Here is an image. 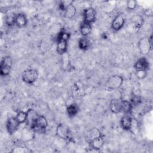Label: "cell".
Segmentation results:
<instances>
[{
	"label": "cell",
	"mask_w": 153,
	"mask_h": 153,
	"mask_svg": "<svg viewBox=\"0 0 153 153\" xmlns=\"http://www.w3.org/2000/svg\"><path fill=\"white\" fill-rule=\"evenodd\" d=\"M133 118L128 114H126L120 120V125L124 130L128 131L130 130Z\"/></svg>",
	"instance_id": "obj_14"
},
{
	"label": "cell",
	"mask_w": 153,
	"mask_h": 153,
	"mask_svg": "<svg viewBox=\"0 0 153 153\" xmlns=\"http://www.w3.org/2000/svg\"><path fill=\"white\" fill-rule=\"evenodd\" d=\"M125 18L121 14H119L115 17L111 23V28L114 31L120 30L124 25Z\"/></svg>",
	"instance_id": "obj_11"
},
{
	"label": "cell",
	"mask_w": 153,
	"mask_h": 153,
	"mask_svg": "<svg viewBox=\"0 0 153 153\" xmlns=\"http://www.w3.org/2000/svg\"><path fill=\"white\" fill-rule=\"evenodd\" d=\"M20 123L17 121L16 117H10L9 118L6 123V128L8 133L10 134H14L18 129Z\"/></svg>",
	"instance_id": "obj_9"
},
{
	"label": "cell",
	"mask_w": 153,
	"mask_h": 153,
	"mask_svg": "<svg viewBox=\"0 0 153 153\" xmlns=\"http://www.w3.org/2000/svg\"><path fill=\"white\" fill-rule=\"evenodd\" d=\"M123 78L118 75H113L109 77L106 81V87L109 90H117L123 84Z\"/></svg>",
	"instance_id": "obj_2"
},
{
	"label": "cell",
	"mask_w": 153,
	"mask_h": 153,
	"mask_svg": "<svg viewBox=\"0 0 153 153\" xmlns=\"http://www.w3.org/2000/svg\"><path fill=\"white\" fill-rule=\"evenodd\" d=\"M16 14H10L7 15L5 17V23L9 26H13L14 24L16 25Z\"/></svg>",
	"instance_id": "obj_26"
},
{
	"label": "cell",
	"mask_w": 153,
	"mask_h": 153,
	"mask_svg": "<svg viewBox=\"0 0 153 153\" xmlns=\"http://www.w3.org/2000/svg\"><path fill=\"white\" fill-rule=\"evenodd\" d=\"M136 75L138 79H142L146 76L147 72L146 71H137Z\"/></svg>",
	"instance_id": "obj_28"
},
{
	"label": "cell",
	"mask_w": 153,
	"mask_h": 153,
	"mask_svg": "<svg viewBox=\"0 0 153 153\" xmlns=\"http://www.w3.org/2000/svg\"><path fill=\"white\" fill-rule=\"evenodd\" d=\"M27 112V118L26 122H27V124H29L28 125H29L30 127L33 121L35 120L36 117L38 116V115L36 114V112H34L33 109H28Z\"/></svg>",
	"instance_id": "obj_24"
},
{
	"label": "cell",
	"mask_w": 153,
	"mask_h": 153,
	"mask_svg": "<svg viewBox=\"0 0 153 153\" xmlns=\"http://www.w3.org/2000/svg\"><path fill=\"white\" fill-rule=\"evenodd\" d=\"M69 39V34L65 31H60L57 35L56 51L60 55H63L66 53L68 42Z\"/></svg>",
	"instance_id": "obj_1"
},
{
	"label": "cell",
	"mask_w": 153,
	"mask_h": 153,
	"mask_svg": "<svg viewBox=\"0 0 153 153\" xmlns=\"http://www.w3.org/2000/svg\"><path fill=\"white\" fill-rule=\"evenodd\" d=\"M22 78L24 82L28 84H33L38 78V72L35 69H27L23 72Z\"/></svg>",
	"instance_id": "obj_3"
},
{
	"label": "cell",
	"mask_w": 153,
	"mask_h": 153,
	"mask_svg": "<svg viewBox=\"0 0 153 153\" xmlns=\"http://www.w3.org/2000/svg\"><path fill=\"white\" fill-rule=\"evenodd\" d=\"M102 135L100 131L97 128H91L87 134V138L89 140V141L91 140L92 139Z\"/></svg>",
	"instance_id": "obj_23"
},
{
	"label": "cell",
	"mask_w": 153,
	"mask_h": 153,
	"mask_svg": "<svg viewBox=\"0 0 153 153\" xmlns=\"http://www.w3.org/2000/svg\"><path fill=\"white\" fill-rule=\"evenodd\" d=\"M79 111V108L77 104L73 103L68 105L66 108V112L68 115L72 118L75 117Z\"/></svg>",
	"instance_id": "obj_19"
},
{
	"label": "cell",
	"mask_w": 153,
	"mask_h": 153,
	"mask_svg": "<svg viewBox=\"0 0 153 153\" xmlns=\"http://www.w3.org/2000/svg\"><path fill=\"white\" fill-rule=\"evenodd\" d=\"M64 12L65 16L66 18L72 19L75 16L76 13V7L72 3L66 7Z\"/></svg>",
	"instance_id": "obj_20"
},
{
	"label": "cell",
	"mask_w": 153,
	"mask_h": 153,
	"mask_svg": "<svg viewBox=\"0 0 153 153\" xmlns=\"http://www.w3.org/2000/svg\"><path fill=\"white\" fill-rule=\"evenodd\" d=\"M137 5V2L135 0H128L126 2V6L128 10L132 11L134 10Z\"/></svg>",
	"instance_id": "obj_27"
},
{
	"label": "cell",
	"mask_w": 153,
	"mask_h": 153,
	"mask_svg": "<svg viewBox=\"0 0 153 153\" xmlns=\"http://www.w3.org/2000/svg\"><path fill=\"white\" fill-rule=\"evenodd\" d=\"M90 46V41L86 38L83 36L78 41V47L82 50H87Z\"/></svg>",
	"instance_id": "obj_22"
},
{
	"label": "cell",
	"mask_w": 153,
	"mask_h": 153,
	"mask_svg": "<svg viewBox=\"0 0 153 153\" xmlns=\"http://www.w3.org/2000/svg\"><path fill=\"white\" fill-rule=\"evenodd\" d=\"M144 23V19L142 16L136 14L131 18V24L136 29H139Z\"/></svg>",
	"instance_id": "obj_16"
},
{
	"label": "cell",
	"mask_w": 153,
	"mask_h": 153,
	"mask_svg": "<svg viewBox=\"0 0 153 153\" xmlns=\"http://www.w3.org/2000/svg\"><path fill=\"white\" fill-rule=\"evenodd\" d=\"M12 66V59L10 56H5L2 58L0 65V74L2 76L9 75Z\"/></svg>",
	"instance_id": "obj_4"
},
{
	"label": "cell",
	"mask_w": 153,
	"mask_h": 153,
	"mask_svg": "<svg viewBox=\"0 0 153 153\" xmlns=\"http://www.w3.org/2000/svg\"><path fill=\"white\" fill-rule=\"evenodd\" d=\"M85 94L84 84L81 81H76L72 88V96L75 99H81Z\"/></svg>",
	"instance_id": "obj_6"
},
{
	"label": "cell",
	"mask_w": 153,
	"mask_h": 153,
	"mask_svg": "<svg viewBox=\"0 0 153 153\" xmlns=\"http://www.w3.org/2000/svg\"><path fill=\"white\" fill-rule=\"evenodd\" d=\"M111 111L114 114H118L121 112V99L114 98L111 99L109 103Z\"/></svg>",
	"instance_id": "obj_13"
},
{
	"label": "cell",
	"mask_w": 153,
	"mask_h": 153,
	"mask_svg": "<svg viewBox=\"0 0 153 153\" xmlns=\"http://www.w3.org/2000/svg\"><path fill=\"white\" fill-rule=\"evenodd\" d=\"M84 22L91 24L96 19V11L92 7H88L84 10L83 13Z\"/></svg>",
	"instance_id": "obj_8"
},
{
	"label": "cell",
	"mask_w": 153,
	"mask_h": 153,
	"mask_svg": "<svg viewBox=\"0 0 153 153\" xmlns=\"http://www.w3.org/2000/svg\"><path fill=\"white\" fill-rule=\"evenodd\" d=\"M91 29H92V27L91 24L90 23H87L82 22L80 25V27H79L80 33L84 37H86L87 35H88L91 33Z\"/></svg>",
	"instance_id": "obj_18"
},
{
	"label": "cell",
	"mask_w": 153,
	"mask_h": 153,
	"mask_svg": "<svg viewBox=\"0 0 153 153\" xmlns=\"http://www.w3.org/2000/svg\"><path fill=\"white\" fill-rule=\"evenodd\" d=\"M133 108V105L130 102L121 99V112L125 114H129Z\"/></svg>",
	"instance_id": "obj_21"
},
{
	"label": "cell",
	"mask_w": 153,
	"mask_h": 153,
	"mask_svg": "<svg viewBox=\"0 0 153 153\" xmlns=\"http://www.w3.org/2000/svg\"><path fill=\"white\" fill-rule=\"evenodd\" d=\"M27 23L26 16L23 13H19L16 16V25L19 28L24 27Z\"/></svg>",
	"instance_id": "obj_17"
},
{
	"label": "cell",
	"mask_w": 153,
	"mask_h": 153,
	"mask_svg": "<svg viewBox=\"0 0 153 153\" xmlns=\"http://www.w3.org/2000/svg\"><path fill=\"white\" fill-rule=\"evenodd\" d=\"M90 143L91 147L93 149L95 150H99L103 147L105 143L104 137L102 135H100L90 140Z\"/></svg>",
	"instance_id": "obj_15"
},
{
	"label": "cell",
	"mask_w": 153,
	"mask_h": 153,
	"mask_svg": "<svg viewBox=\"0 0 153 153\" xmlns=\"http://www.w3.org/2000/svg\"><path fill=\"white\" fill-rule=\"evenodd\" d=\"M70 130L69 128L63 124H59L56 128V134L61 139L68 140L70 138Z\"/></svg>",
	"instance_id": "obj_10"
},
{
	"label": "cell",
	"mask_w": 153,
	"mask_h": 153,
	"mask_svg": "<svg viewBox=\"0 0 153 153\" xmlns=\"http://www.w3.org/2000/svg\"><path fill=\"white\" fill-rule=\"evenodd\" d=\"M140 101H141V100H140V97L138 96L134 95V96H132V97L131 99V100H130V102L132 104V105L133 106L134 105H136L139 104L140 102Z\"/></svg>",
	"instance_id": "obj_29"
},
{
	"label": "cell",
	"mask_w": 153,
	"mask_h": 153,
	"mask_svg": "<svg viewBox=\"0 0 153 153\" xmlns=\"http://www.w3.org/2000/svg\"><path fill=\"white\" fill-rule=\"evenodd\" d=\"M134 68L137 71H146L149 68V63L146 59L142 57L138 59L134 65Z\"/></svg>",
	"instance_id": "obj_12"
},
{
	"label": "cell",
	"mask_w": 153,
	"mask_h": 153,
	"mask_svg": "<svg viewBox=\"0 0 153 153\" xmlns=\"http://www.w3.org/2000/svg\"><path fill=\"white\" fill-rule=\"evenodd\" d=\"M48 126V121L47 118L43 115H38L33 121L30 128L33 130L39 131H44Z\"/></svg>",
	"instance_id": "obj_5"
},
{
	"label": "cell",
	"mask_w": 153,
	"mask_h": 153,
	"mask_svg": "<svg viewBox=\"0 0 153 153\" xmlns=\"http://www.w3.org/2000/svg\"><path fill=\"white\" fill-rule=\"evenodd\" d=\"M137 47L140 53L142 54L146 55L152 50V44L150 43L148 38L143 37L140 38L138 41Z\"/></svg>",
	"instance_id": "obj_7"
},
{
	"label": "cell",
	"mask_w": 153,
	"mask_h": 153,
	"mask_svg": "<svg viewBox=\"0 0 153 153\" xmlns=\"http://www.w3.org/2000/svg\"><path fill=\"white\" fill-rule=\"evenodd\" d=\"M16 118L17 120V121H19V123H20V124H22L26 122L27 118V112L22 111H19L17 114Z\"/></svg>",
	"instance_id": "obj_25"
}]
</instances>
